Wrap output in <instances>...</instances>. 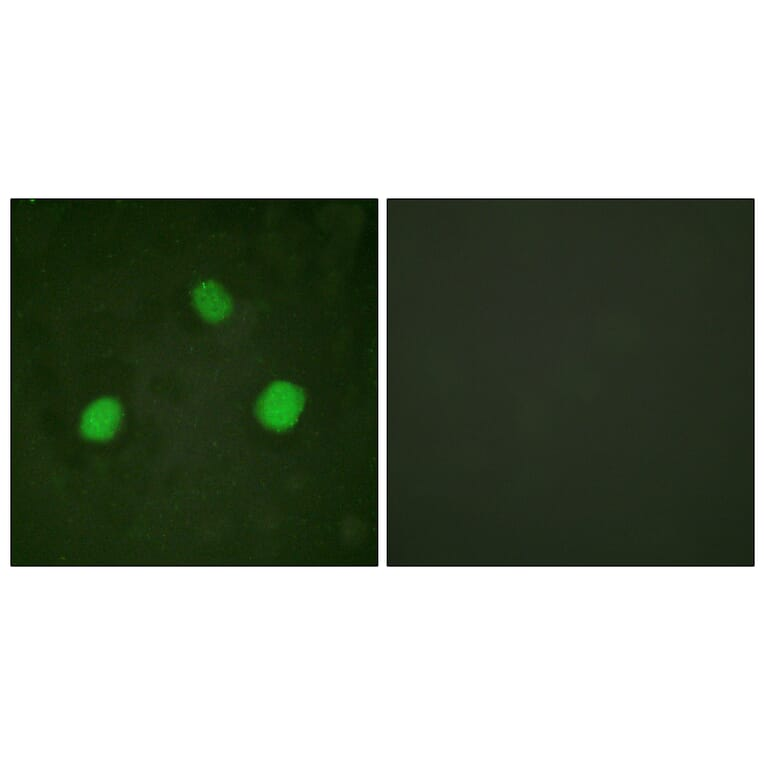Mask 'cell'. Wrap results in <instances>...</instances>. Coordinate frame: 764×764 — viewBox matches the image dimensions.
I'll use <instances>...</instances> for the list:
<instances>
[{"mask_svg":"<svg viewBox=\"0 0 764 764\" xmlns=\"http://www.w3.org/2000/svg\"><path fill=\"white\" fill-rule=\"evenodd\" d=\"M122 415V407L116 399L99 398L84 411L80 424L81 433L87 439L107 440L117 431Z\"/></svg>","mask_w":764,"mask_h":764,"instance_id":"obj_2","label":"cell"},{"mask_svg":"<svg viewBox=\"0 0 764 764\" xmlns=\"http://www.w3.org/2000/svg\"><path fill=\"white\" fill-rule=\"evenodd\" d=\"M193 303L201 316L210 322L221 321L232 311V302L227 292L211 280L196 286Z\"/></svg>","mask_w":764,"mask_h":764,"instance_id":"obj_3","label":"cell"},{"mask_svg":"<svg viewBox=\"0 0 764 764\" xmlns=\"http://www.w3.org/2000/svg\"><path fill=\"white\" fill-rule=\"evenodd\" d=\"M304 393L296 385L279 381L271 384L257 404L260 419L274 429L291 426L304 405Z\"/></svg>","mask_w":764,"mask_h":764,"instance_id":"obj_1","label":"cell"}]
</instances>
